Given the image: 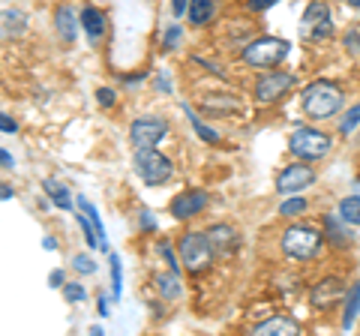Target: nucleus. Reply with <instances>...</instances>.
Returning a JSON list of instances; mask_svg holds the SVG:
<instances>
[{"mask_svg": "<svg viewBox=\"0 0 360 336\" xmlns=\"http://www.w3.org/2000/svg\"><path fill=\"white\" fill-rule=\"evenodd\" d=\"M357 123H360V103L354 108H348V115L340 120V132H342V136H348V132L357 129Z\"/></svg>", "mask_w": 360, "mask_h": 336, "instance_id": "31", "label": "nucleus"}, {"mask_svg": "<svg viewBox=\"0 0 360 336\" xmlns=\"http://www.w3.org/2000/svg\"><path fill=\"white\" fill-rule=\"evenodd\" d=\"M72 267H75V271L78 273H84V276H90V273H96V261L94 259H90V255H75V259H72Z\"/></svg>", "mask_w": 360, "mask_h": 336, "instance_id": "33", "label": "nucleus"}, {"mask_svg": "<svg viewBox=\"0 0 360 336\" xmlns=\"http://www.w3.org/2000/svg\"><path fill=\"white\" fill-rule=\"evenodd\" d=\"M96 312H99V316H103V318H108V297L105 295H99V300H96Z\"/></svg>", "mask_w": 360, "mask_h": 336, "instance_id": "42", "label": "nucleus"}, {"mask_svg": "<svg viewBox=\"0 0 360 336\" xmlns=\"http://www.w3.org/2000/svg\"><path fill=\"white\" fill-rule=\"evenodd\" d=\"M165 136H168V120L160 115H144L139 120H132V127H129V141L135 144V150L156 148Z\"/></svg>", "mask_w": 360, "mask_h": 336, "instance_id": "8", "label": "nucleus"}, {"mask_svg": "<svg viewBox=\"0 0 360 336\" xmlns=\"http://www.w3.org/2000/svg\"><path fill=\"white\" fill-rule=\"evenodd\" d=\"M9 198H15V189L9 183H0V201H9Z\"/></svg>", "mask_w": 360, "mask_h": 336, "instance_id": "44", "label": "nucleus"}, {"mask_svg": "<svg viewBox=\"0 0 360 336\" xmlns=\"http://www.w3.org/2000/svg\"><path fill=\"white\" fill-rule=\"evenodd\" d=\"M180 108H184V111H186V117H189V123H193V129L198 132V138H201V141H207V144H217V141H219V136H217V132H213L210 127H205V123H201V120L195 117V111H193V108H189L186 103H184V105H180Z\"/></svg>", "mask_w": 360, "mask_h": 336, "instance_id": "25", "label": "nucleus"}, {"mask_svg": "<svg viewBox=\"0 0 360 336\" xmlns=\"http://www.w3.org/2000/svg\"><path fill=\"white\" fill-rule=\"evenodd\" d=\"M205 108H217V111H238V108H240V103H238L234 96L225 93V96H207V99H205Z\"/></svg>", "mask_w": 360, "mask_h": 336, "instance_id": "27", "label": "nucleus"}, {"mask_svg": "<svg viewBox=\"0 0 360 336\" xmlns=\"http://www.w3.org/2000/svg\"><path fill=\"white\" fill-rule=\"evenodd\" d=\"M135 174L141 177L148 186H162L172 181V174H174V165L172 160H168L165 153H160L156 148H141V150H135Z\"/></svg>", "mask_w": 360, "mask_h": 336, "instance_id": "3", "label": "nucleus"}, {"mask_svg": "<svg viewBox=\"0 0 360 336\" xmlns=\"http://www.w3.org/2000/svg\"><path fill=\"white\" fill-rule=\"evenodd\" d=\"M172 13H174V18L186 15L189 13V0H172Z\"/></svg>", "mask_w": 360, "mask_h": 336, "instance_id": "38", "label": "nucleus"}, {"mask_svg": "<svg viewBox=\"0 0 360 336\" xmlns=\"http://www.w3.org/2000/svg\"><path fill=\"white\" fill-rule=\"evenodd\" d=\"M330 136H324V132L312 129V127H300L291 132L288 138V150L297 156L303 162H312V160H324V156L330 153Z\"/></svg>", "mask_w": 360, "mask_h": 336, "instance_id": "4", "label": "nucleus"}, {"mask_svg": "<svg viewBox=\"0 0 360 336\" xmlns=\"http://www.w3.org/2000/svg\"><path fill=\"white\" fill-rule=\"evenodd\" d=\"M303 210H307V198H300V195H295V198H288V201H283V207H279V214L283 217H300Z\"/></svg>", "mask_w": 360, "mask_h": 336, "instance_id": "29", "label": "nucleus"}, {"mask_svg": "<svg viewBox=\"0 0 360 336\" xmlns=\"http://www.w3.org/2000/svg\"><path fill=\"white\" fill-rule=\"evenodd\" d=\"M180 39H184V30H180V25H172V27L165 30V37H162V49L165 51H174Z\"/></svg>", "mask_w": 360, "mask_h": 336, "instance_id": "32", "label": "nucleus"}, {"mask_svg": "<svg viewBox=\"0 0 360 336\" xmlns=\"http://www.w3.org/2000/svg\"><path fill=\"white\" fill-rule=\"evenodd\" d=\"M205 207H207V193L205 189H186V193L174 195V201H172V207L168 210H172L174 219H193Z\"/></svg>", "mask_w": 360, "mask_h": 336, "instance_id": "11", "label": "nucleus"}, {"mask_svg": "<svg viewBox=\"0 0 360 336\" xmlns=\"http://www.w3.org/2000/svg\"><path fill=\"white\" fill-rule=\"evenodd\" d=\"M75 205H78V210H84V214H87V219H90V222H94V228H96V234H99V250H105V252H108V240H105V226H103V219H99L96 207L90 205V201H87L84 195H78V201H75Z\"/></svg>", "mask_w": 360, "mask_h": 336, "instance_id": "22", "label": "nucleus"}, {"mask_svg": "<svg viewBox=\"0 0 360 336\" xmlns=\"http://www.w3.org/2000/svg\"><path fill=\"white\" fill-rule=\"evenodd\" d=\"M139 222H141V228H156V222H153V217H150V210H141V214H139Z\"/></svg>", "mask_w": 360, "mask_h": 336, "instance_id": "41", "label": "nucleus"}, {"mask_svg": "<svg viewBox=\"0 0 360 336\" xmlns=\"http://www.w3.org/2000/svg\"><path fill=\"white\" fill-rule=\"evenodd\" d=\"M78 25H82V21L75 18L72 6H58V13H54V30H58V37L66 42V46H72V42H75Z\"/></svg>", "mask_w": 360, "mask_h": 336, "instance_id": "15", "label": "nucleus"}, {"mask_svg": "<svg viewBox=\"0 0 360 336\" xmlns=\"http://www.w3.org/2000/svg\"><path fill=\"white\" fill-rule=\"evenodd\" d=\"M42 189H45V195H49L58 207L72 210V195H70V189H66V186L58 181V177H45V181H42Z\"/></svg>", "mask_w": 360, "mask_h": 336, "instance_id": "19", "label": "nucleus"}, {"mask_svg": "<svg viewBox=\"0 0 360 336\" xmlns=\"http://www.w3.org/2000/svg\"><path fill=\"white\" fill-rule=\"evenodd\" d=\"M213 0H189V21H193L195 27H201V25H207V21L213 18Z\"/></svg>", "mask_w": 360, "mask_h": 336, "instance_id": "23", "label": "nucleus"}, {"mask_svg": "<svg viewBox=\"0 0 360 336\" xmlns=\"http://www.w3.org/2000/svg\"><path fill=\"white\" fill-rule=\"evenodd\" d=\"M0 165H4V168H13V165H15V160H13V153H6L4 148H0Z\"/></svg>", "mask_w": 360, "mask_h": 336, "instance_id": "45", "label": "nucleus"}, {"mask_svg": "<svg viewBox=\"0 0 360 336\" xmlns=\"http://www.w3.org/2000/svg\"><path fill=\"white\" fill-rule=\"evenodd\" d=\"M207 240L213 246V255H219V259H225V255H231L234 250H238V231H234L231 226H210L207 228Z\"/></svg>", "mask_w": 360, "mask_h": 336, "instance_id": "12", "label": "nucleus"}, {"mask_svg": "<svg viewBox=\"0 0 360 336\" xmlns=\"http://www.w3.org/2000/svg\"><path fill=\"white\" fill-rule=\"evenodd\" d=\"M153 285H156V291H160L162 300H180V295H184V285H180V273L177 271L156 273Z\"/></svg>", "mask_w": 360, "mask_h": 336, "instance_id": "18", "label": "nucleus"}, {"mask_svg": "<svg viewBox=\"0 0 360 336\" xmlns=\"http://www.w3.org/2000/svg\"><path fill=\"white\" fill-rule=\"evenodd\" d=\"M321 246V234L309 226H291L283 234V252L295 261H309Z\"/></svg>", "mask_w": 360, "mask_h": 336, "instance_id": "6", "label": "nucleus"}, {"mask_svg": "<svg viewBox=\"0 0 360 336\" xmlns=\"http://www.w3.org/2000/svg\"><path fill=\"white\" fill-rule=\"evenodd\" d=\"M180 261L189 273H205L210 261H213V246L207 240V234L201 231H189L180 238Z\"/></svg>", "mask_w": 360, "mask_h": 336, "instance_id": "5", "label": "nucleus"}, {"mask_svg": "<svg viewBox=\"0 0 360 336\" xmlns=\"http://www.w3.org/2000/svg\"><path fill=\"white\" fill-rule=\"evenodd\" d=\"M295 87V75L288 72H264L255 82V99L258 103H276Z\"/></svg>", "mask_w": 360, "mask_h": 336, "instance_id": "9", "label": "nucleus"}, {"mask_svg": "<svg viewBox=\"0 0 360 336\" xmlns=\"http://www.w3.org/2000/svg\"><path fill=\"white\" fill-rule=\"evenodd\" d=\"M255 336H297L300 333V324L295 318H285V316H276V318H267L262 324L252 328Z\"/></svg>", "mask_w": 360, "mask_h": 336, "instance_id": "14", "label": "nucleus"}, {"mask_svg": "<svg viewBox=\"0 0 360 336\" xmlns=\"http://www.w3.org/2000/svg\"><path fill=\"white\" fill-rule=\"evenodd\" d=\"M25 27H27L25 13H18V9H0V39H15L25 33Z\"/></svg>", "mask_w": 360, "mask_h": 336, "instance_id": "16", "label": "nucleus"}, {"mask_svg": "<svg viewBox=\"0 0 360 336\" xmlns=\"http://www.w3.org/2000/svg\"><path fill=\"white\" fill-rule=\"evenodd\" d=\"M345 295V285H342V279H336V276H328V279H321L319 285L312 288V295H309V304L312 306H330V304H336Z\"/></svg>", "mask_w": 360, "mask_h": 336, "instance_id": "13", "label": "nucleus"}, {"mask_svg": "<svg viewBox=\"0 0 360 336\" xmlns=\"http://www.w3.org/2000/svg\"><path fill=\"white\" fill-rule=\"evenodd\" d=\"M333 33V21H330V6L324 0H312V4L303 9L300 18V37L307 42H319L328 39Z\"/></svg>", "mask_w": 360, "mask_h": 336, "instance_id": "7", "label": "nucleus"}, {"mask_svg": "<svg viewBox=\"0 0 360 336\" xmlns=\"http://www.w3.org/2000/svg\"><path fill=\"white\" fill-rule=\"evenodd\" d=\"M291 46L279 37H262V39H252L250 46L243 49V63H250L252 70H274L276 63H283L288 58Z\"/></svg>", "mask_w": 360, "mask_h": 336, "instance_id": "2", "label": "nucleus"}, {"mask_svg": "<svg viewBox=\"0 0 360 336\" xmlns=\"http://www.w3.org/2000/svg\"><path fill=\"white\" fill-rule=\"evenodd\" d=\"M78 21H82V27L90 39H103V33H105V15H103V9H96V6H84L82 9V15H78Z\"/></svg>", "mask_w": 360, "mask_h": 336, "instance_id": "17", "label": "nucleus"}, {"mask_svg": "<svg viewBox=\"0 0 360 336\" xmlns=\"http://www.w3.org/2000/svg\"><path fill=\"white\" fill-rule=\"evenodd\" d=\"M348 6H354V9H360V0H345Z\"/></svg>", "mask_w": 360, "mask_h": 336, "instance_id": "47", "label": "nucleus"}, {"mask_svg": "<svg viewBox=\"0 0 360 336\" xmlns=\"http://www.w3.org/2000/svg\"><path fill=\"white\" fill-rule=\"evenodd\" d=\"M324 231H328L330 243H333V246H340V250H342V246H352V243H354V234L348 231V228H342L336 217H324Z\"/></svg>", "mask_w": 360, "mask_h": 336, "instance_id": "20", "label": "nucleus"}, {"mask_svg": "<svg viewBox=\"0 0 360 336\" xmlns=\"http://www.w3.org/2000/svg\"><path fill=\"white\" fill-rule=\"evenodd\" d=\"M78 226H82V231H84V240H87L90 250H99V234H96V228H94V222L87 219L84 210H82V214H78Z\"/></svg>", "mask_w": 360, "mask_h": 336, "instance_id": "28", "label": "nucleus"}, {"mask_svg": "<svg viewBox=\"0 0 360 336\" xmlns=\"http://www.w3.org/2000/svg\"><path fill=\"white\" fill-rule=\"evenodd\" d=\"M279 0H250V9L252 13H264V9H270V6H276Z\"/></svg>", "mask_w": 360, "mask_h": 336, "instance_id": "36", "label": "nucleus"}, {"mask_svg": "<svg viewBox=\"0 0 360 336\" xmlns=\"http://www.w3.org/2000/svg\"><path fill=\"white\" fill-rule=\"evenodd\" d=\"M156 250H160V252H162V259L172 264V271H177V259H174V252H172V243H168V240H160V243H156Z\"/></svg>", "mask_w": 360, "mask_h": 336, "instance_id": "35", "label": "nucleus"}, {"mask_svg": "<svg viewBox=\"0 0 360 336\" xmlns=\"http://www.w3.org/2000/svg\"><path fill=\"white\" fill-rule=\"evenodd\" d=\"M42 246H45L49 252H54V250H58V240H54V238H45V240H42Z\"/></svg>", "mask_w": 360, "mask_h": 336, "instance_id": "46", "label": "nucleus"}, {"mask_svg": "<svg viewBox=\"0 0 360 336\" xmlns=\"http://www.w3.org/2000/svg\"><path fill=\"white\" fill-rule=\"evenodd\" d=\"M303 111H307L309 117L315 120H324V117H333L336 111L342 108L345 103V96H342V87L340 84H333V82H312L307 91H303Z\"/></svg>", "mask_w": 360, "mask_h": 336, "instance_id": "1", "label": "nucleus"}, {"mask_svg": "<svg viewBox=\"0 0 360 336\" xmlns=\"http://www.w3.org/2000/svg\"><path fill=\"white\" fill-rule=\"evenodd\" d=\"M357 316H360V283H354L352 291H348V300L342 309V330H352Z\"/></svg>", "mask_w": 360, "mask_h": 336, "instance_id": "21", "label": "nucleus"}, {"mask_svg": "<svg viewBox=\"0 0 360 336\" xmlns=\"http://www.w3.org/2000/svg\"><path fill=\"white\" fill-rule=\"evenodd\" d=\"M156 87H160L162 93H172V84H168V78H165V72H160L156 75Z\"/></svg>", "mask_w": 360, "mask_h": 336, "instance_id": "43", "label": "nucleus"}, {"mask_svg": "<svg viewBox=\"0 0 360 336\" xmlns=\"http://www.w3.org/2000/svg\"><path fill=\"white\" fill-rule=\"evenodd\" d=\"M345 49H352V54H360V37L357 33H348L345 37Z\"/></svg>", "mask_w": 360, "mask_h": 336, "instance_id": "39", "label": "nucleus"}, {"mask_svg": "<svg viewBox=\"0 0 360 336\" xmlns=\"http://www.w3.org/2000/svg\"><path fill=\"white\" fill-rule=\"evenodd\" d=\"M315 183V172L309 165H303V160L297 165H285L283 172H279L276 177V193H283V195H295L300 193V189H307Z\"/></svg>", "mask_w": 360, "mask_h": 336, "instance_id": "10", "label": "nucleus"}, {"mask_svg": "<svg viewBox=\"0 0 360 336\" xmlns=\"http://www.w3.org/2000/svg\"><path fill=\"white\" fill-rule=\"evenodd\" d=\"M115 91H111V87H99V91H96V103L99 105H103V108H111V105H115Z\"/></svg>", "mask_w": 360, "mask_h": 336, "instance_id": "34", "label": "nucleus"}, {"mask_svg": "<svg viewBox=\"0 0 360 336\" xmlns=\"http://www.w3.org/2000/svg\"><path fill=\"white\" fill-rule=\"evenodd\" d=\"M49 285H51V288H63V285H66V283H63V271H51V273H49Z\"/></svg>", "mask_w": 360, "mask_h": 336, "instance_id": "40", "label": "nucleus"}, {"mask_svg": "<svg viewBox=\"0 0 360 336\" xmlns=\"http://www.w3.org/2000/svg\"><path fill=\"white\" fill-rule=\"evenodd\" d=\"M340 219L345 226H360V195H348L340 201Z\"/></svg>", "mask_w": 360, "mask_h": 336, "instance_id": "24", "label": "nucleus"}, {"mask_svg": "<svg viewBox=\"0 0 360 336\" xmlns=\"http://www.w3.org/2000/svg\"><path fill=\"white\" fill-rule=\"evenodd\" d=\"M63 297L70 300V304H84V300H87V288L82 283H66L63 285Z\"/></svg>", "mask_w": 360, "mask_h": 336, "instance_id": "30", "label": "nucleus"}, {"mask_svg": "<svg viewBox=\"0 0 360 336\" xmlns=\"http://www.w3.org/2000/svg\"><path fill=\"white\" fill-rule=\"evenodd\" d=\"M0 132H18V123L13 117H6L4 111H0Z\"/></svg>", "mask_w": 360, "mask_h": 336, "instance_id": "37", "label": "nucleus"}, {"mask_svg": "<svg viewBox=\"0 0 360 336\" xmlns=\"http://www.w3.org/2000/svg\"><path fill=\"white\" fill-rule=\"evenodd\" d=\"M108 267H111V291H115V297H120V291H123V271H120L117 252H108Z\"/></svg>", "mask_w": 360, "mask_h": 336, "instance_id": "26", "label": "nucleus"}]
</instances>
